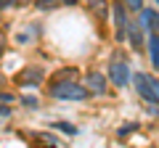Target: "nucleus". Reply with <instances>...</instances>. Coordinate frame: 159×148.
<instances>
[{
    "mask_svg": "<svg viewBox=\"0 0 159 148\" xmlns=\"http://www.w3.org/2000/svg\"><path fill=\"white\" fill-rule=\"evenodd\" d=\"M77 72V69H66V72H58L56 77H53V82L48 85V93H51L53 98H58V101H88V87H82L74 77H69V80H64L66 74Z\"/></svg>",
    "mask_w": 159,
    "mask_h": 148,
    "instance_id": "f257e3e1",
    "label": "nucleus"
},
{
    "mask_svg": "<svg viewBox=\"0 0 159 148\" xmlns=\"http://www.w3.org/2000/svg\"><path fill=\"white\" fill-rule=\"evenodd\" d=\"M133 82H135V90L141 93L143 101L159 106V80L157 77H148L146 72H138V74H133Z\"/></svg>",
    "mask_w": 159,
    "mask_h": 148,
    "instance_id": "f03ea898",
    "label": "nucleus"
},
{
    "mask_svg": "<svg viewBox=\"0 0 159 148\" xmlns=\"http://www.w3.org/2000/svg\"><path fill=\"white\" fill-rule=\"evenodd\" d=\"M109 80L114 82L117 87H125L130 82V69H127V61H122L119 56H114L109 61Z\"/></svg>",
    "mask_w": 159,
    "mask_h": 148,
    "instance_id": "7ed1b4c3",
    "label": "nucleus"
},
{
    "mask_svg": "<svg viewBox=\"0 0 159 148\" xmlns=\"http://www.w3.org/2000/svg\"><path fill=\"white\" fill-rule=\"evenodd\" d=\"M40 82H43V66H37V63H29V66H24L16 74L19 87H37Z\"/></svg>",
    "mask_w": 159,
    "mask_h": 148,
    "instance_id": "20e7f679",
    "label": "nucleus"
},
{
    "mask_svg": "<svg viewBox=\"0 0 159 148\" xmlns=\"http://www.w3.org/2000/svg\"><path fill=\"white\" fill-rule=\"evenodd\" d=\"M114 11V29H117V42H125V34H127V16H125V3H114L111 6Z\"/></svg>",
    "mask_w": 159,
    "mask_h": 148,
    "instance_id": "39448f33",
    "label": "nucleus"
},
{
    "mask_svg": "<svg viewBox=\"0 0 159 148\" xmlns=\"http://www.w3.org/2000/svg\"><path fill=\"white\" fill-rule=\"evenodd\" d=\"M85 82H88V90H90L93 95H103V93H106V77H103L101 72H88Z\"/></svg>",
    "mask_w": 159,
    "mask_h": 148,
    "instance_id": "423d86ee",
    "label": "nucleus"
},
{
    "mask_svg": "<svg viewBox=\"0 0 159 148\" xmlns=\"http://www.w3.org/2000/svg\"><path fill=\"white\" fill-rule=\"evenodd\" d=\"M141 27H146L148 32H157L159 29V13L154 8H143L141 11Z\"/></svg>",
    "mask_w": 159,
    "mask_h": 148,
    "instance_id": "0eeeda50",
    "label": "nucleus"
},
{
    "mask_svg": "<svg viewBox=\"0 0 159 148\" xmlns=\"http://www.w3.org/2000/svg\"><path fill=\"white\" fill-rule=\"evenodd\" d=\"M85 6L90 8V13L98 21H106V16H109V3L106 0H85Z\"/></svg>",
    "mask_w": 159,
    "mask_h": 148,
    "instance_id": "6e6552de",
    "label": "nucleus"
},
{
    "mask_svg": "<svg viewBox=\"0 0 159 148\" xmlns=\"http://www.w3.org/2000/svg\"><path fill=\"white\" fill-rule=\"evenodd\" d=\"M127 40H130L133 50H141L143 48V34H141V27L135 21H127Z\"/></svg>",
    "mask_w": 159,
    "mask_h": 148,
    "instance_id": "1a4fd4ad",
    "label": "nucleus"
},
{
    "mask_svg": "<svg viewBox=\"0 0 159 148\" xmlns=\"http://www.w3.org/2000/svg\"><path fill=\"white\" fill-rule=\"evenodd\" d=\"M148 56H151L154 69L159 72V34H157V32H151V34H148Z\"/></svg>",
    "mask_w": 159,
    "mask_h": 148,
    "instance_id": "9d476101",
    "label": "nucleus"
},
{
    "mask_svg": "<svg viewBox=\"0 0 159 148\" xmlns=\"http://www.w3.org/2000/svg\"><path fill=\"white\" fill-rule=\"evenodd\" d=\"M58 3H61V0H34V8H37V11H51Z\"/></svg>",
    "mask_w": 159,
    "mask_h": 148,
    "instance_id": "9b49d317",
    "label": "nucleus"
},
{
    "mask_svg": "<svg viewBox=\"0 0 159 148\" xmlns=\"http://www.w3.org/2000/svg\"><path fill=\"white\" fill-rule=\"evenodd\" d=\"M53 130H61V132H66V135H74L77 127H72L69 122H53Z\"/></svg>",
    "mask_w": 159,
    "mask_h": 148,
    "instance_id": "f8f14e48",
    "label": "nucleus"
},
{
    "mask_svg": "<svg viewBox=\"0 0 159 148\" xmlns=\"http://www.w3.org/2000/svg\"><path fill=\"white\" fill-rule=\"evenodd\" d=\"M11 114H13L11 108H8V106H3V103H0V122H8V119H11Z\"/></svg>",
    "mask_w": 159,
    "mask_h": 148,
    "instance_id": "ddd939ff",
    "label": "nucleus"
},
{
    "mask_svg": "<svg viewBox=\"0 0 159 148\" xmlns=\"http://www.w3.org/2000/svg\"><path fill=\"white\" fill-rule=\"evenodd\" d=\"M138 124L135 122H127V127H119V135H130V132H135Z\"/></svg>",
    "mask_w": 159,
    "mask_h": 148,
    "instance_id": "4468645a",
    "label": "nucleus"
},
{
    "mask_svg": "<svg viewBox=\"0 0 159 148\" xmlns=\"http://www.w3.org/2000/svg\"><path fill=\"white\" fill-rule=\"evenodd\" d=\"M125 3H127V8H133V11H138V13L143 11V0H125Z\"/></svg>",
    "mask_w": 159,
    "mask_h": 148,
    "instance_id": "2eb2a0df",
    "label": "nucleus"
},
{
    "mask_svg": "<svg viewBox=\"0 0 159 148\" xmlns=\"http://www.w3.org/2000/svg\"><path fill=\"white\" fill-rule=\"evenodd\" d=\"M16 3H21V0H0V11L8 8V6H16Z\"/></svg>",
    "mask_w": 159,
    "mask_h": 148,
    "instance_id": "dca6fc26",
    "label": "nucleus"
},
{
    "mask_svg": "<svg viewBox=\"0 0 159 148\" xmlns=\"http://www.w3.org/2000/svg\"><path fill=\"white\" fill-rule=\"evenodd\" d=\"M0 101H6V103H11V101H13V95H11V93H0Z\"/></svg>",
    "mask_w": 159,
    "mask_h": 148,
    "instance_id": "f3484780",
    "label": "nucleus"
},
{
    "mask_svg": "<svg viewBox=\"0 0 159 148\" xmlns=\"http://www.w3.org/2000/svg\"><path fill=\"white\" fill-rule=\"evenodd\" d=\"M21 103H27V106H32V108H34V106H37V101H34V98H24V101H21Z\"/></svg>",
    "mask_w": 159,
    "mask_h": 148,
    "instance_id": "a211bd4d",
    "label": "nucleus"
},
{
    "mask_svg": "<svg viewBox=\"0 0 159 148\" xmlns=\"http://www.w3.org/2000/svg\"><path fill=\"white\" fill-rule=\"evenodd\" d=\"M3 50H6V37H3V32H0V56H3Z\"/></svg>",
    "mask_w": 159,
    "mask_h": 148,
    "instance_id": "6ab92c4d",
    "label": "nucleus"
},
{
    "mask_svg": "<svg viewBox=\"0 0 159 148\" xmlns=\"http://www.w3.org/2000/svg\"><path fill=\"white\" fill-rule=\"evenodd\" d=\"M3 82H6V77H3V72H0V85H3Z\"/></svg>",
    "mask_w": 159,
    "mask_h": 148,
    "instance_id": "aec40b11",
    "label": "nucleus"
},
{
    "mask_svg": "<svg viewBox=\"0 0 159 148\" xmlns=\"http://www.w3.org/2000/svg\"><path fill=\"white\" fill-rule=\"evenodd\" d=\"M51 148H56V146H51Z\"/></svg>",
    "mask_w": 159,
    "mask_h": 148,
    "instance_id": "412c9836",
    "label": "nucleus"
},
{
    "mask_svg": "<svg viewBox=\"0 0 159 148\" xmlns=\"http://www.w3.org/2000/svg\"><path fill=\"white\" fill-rule=\"evenodd\" d=\"M157 3H159V0H157Z\"/></svg>",
    "mask_w": 159,
    "mask_h": 148,
    "instance_id": "4be33fe9",
    "label": "nucleus"
}]
</instances>
